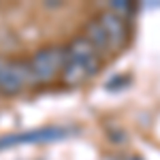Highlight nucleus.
<instances>
[{
  "mask_svg": "<svg viewBox=\"0 0 160 160\" xmlns=\"http://www.w3.org/2000/svg\"><path fill=\"white\" fill-rule=\"evenodd\" d=\"M64 60H66L64 45H49V47L38 49L28 60L34 86H49L53 81H58L64 71Z\"/></svg>",
  "mask_w": 160,
  "mask_h": 160,
  "instance_id": "obj_2",
  "label": "nucleus"
},
{
  "mask_svg": "<svg viewBox=\"0 0 160 160\" xmlns=\"http://www.w3.org/2000/svg\"><path fill=\"white\" fill-rule=\"evenodd\" d=\"M107 9L111 13H115V15H120L122 19H130L137 11V4L135 2H124V0H118V2H111L107 4Z\"/></svg>",
  "mask_w": 160,
  "mask_h": 160,
  "instance_id": "obj_7",
  "label": "nucleus"
},
{
  "mask_svg": "<svg viewBox=\"0 0 160 160\" xmlns=\"http://www.w3.org/2000/svg\"><path fill=\"white\" fill-rule=\"evenodd\" d=\"M34 86L30 62L22 58H2L0 56V94L15 96Z\"/></svg>",
  "mask_w": 160,
  "mask_h": 160,
  "instance_id": "obj_3",
  "label": "nucleus"
},
{
  "mask_svg": "<svg viewBox=\"0 0 160 160\" xmlns=\"http://www.w3.org/2000/svg\"><path fill=\"white\" fill-rule=\"evenodd\" d=\"M64 49H66V60H64V71L60 77L64 86L77 88L98 73L102 56L94 49V45L83 34H79L68 45H64Z\"/></svg>",
  "mask_w": 160,
  "mask_h": 160,
  "instance_id": "obj_1",
  "label": "nucleus"
},
{
  "mask_svg": "<svg viewBox=\"0 0 160 160\" xmlns=\"http://www.w3.org/2000/svg\"><path fill=\"white\" fill-rule=\"evenodd\" d=\"M83 37L94 45V49L98 51L100 56H107V53H113V49H111V41L109 37H107V32L102 30V26H100V22L94 17V19H90L86 24V28H83Z\"/></svg>",
  "mask_w": 160,
  "mask_h": 160,
  "instance_id": "obj_6",
  "label": "nucleus"
},
{
  "mask_svg": "<svg viewBox=\"0 0 160 160\" xmlns=\"http://www.w3.org/2000/svg\"><path fill=\"white\" fill-rule=\"evenodd\" d=\"M71 130L68 128H38V130H30V132H19V135H9L0 137V149L15 148V145H28V143H47V141H56V139H64Z\"/></svg>",
  "mask_w": 160,
  "mask_h": 160,
  "instance_id": "obj_4",
  "label": "nucleus"
},
{
  "mask_svg": "<svg viewBox=\"0 0 160 160\" xmlns=\"http://www.w3.org/2000/svg\"><path fill=\"white\" fill-rule=\"evenodd\" d=\"M96 19L100 22L102 30L107 32V37L111 41V49L113 53L120 51L128 43V26H126V19H122L120 15L111 13L109 9H102V11L96 15Z\"/></svg>",
  "mask_w": 160,
  "mask_h": 160,
  "instance_id": "obj_5",
  "label": "nucleus"
}]
</instances>
